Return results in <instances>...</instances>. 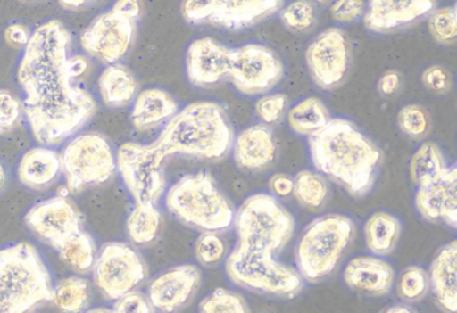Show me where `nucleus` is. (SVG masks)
<instances>
[{"mask_svg": "<svg viewBox=\"0 0 457 313\" xmlns=\"http://www.w3.org/2000/svg\"><path fill=\"white\" fill-rule=\"evenodd\" d=\"M71 35L62 21H49L31 32L18 67L25 93L23 111L34 138L60 144L79 130L96 111L89 91L76 85L87 59L71 55Z\"/></svg>", "mask_w": 457, "mask_h": 313, "instance_id": "obj_1", "label": "nucleus"}, {"mask_svg": "<svg viewBox=\"0 0 457 313\" xmlns=\"http://www.w3.org/2000/svg\"><path fill=\"white\" fill-rule=\"evenodd\" d=\"M315 169L330 177L354 197H363L374 186L382 152L354 123L333 118L309 136Z\"/></svg>", "mask_w": 457, "mask_h": 313, "instance_id": "obj_2", "label": "nucleus"}, {"mask_svg": "<svg viewBox=\"0 0 457 313\" xmlns=\"http://www.w3.org/2000/svg\"><path fill=\"white\" fill-rule=\"evenodd\" d=\"M156 144L168 155L203 160L226 157L234 144V128L221 104L195 102L170 118Z\"/></svg>", "mask_w": 457, "mask_h": 313, "instance_id": "obj_3", "label": "nucleus"}, {"mask_svg": "<svg viewBox=\"0 0 457 313\" xmlns=\"http://www.w3.org/2000/svg\"><path fill=\"white\" fill-rule=\"evenodd\" d=\"M53 293L49 269L31 243L0 249V313L30 312L53 301Z\"/></svg>", "mask_w": 457, "mask_h": 313, "instance_id": "obj_4", "label": "nucleus"}, {"mask_svg": "<svg viewBox=\"0 0 457 313\" xmlns=\"http://www.w3.org/2000/svg\"><path fill=\"white\" fill-rule=\"evenodd\" d=\"M168 210L202 232H221L234 224L235 211L207 171L181 177L165 198Z\"/></svg>", "mask_w": 457, "mask_h": 313, "instance_id": "obj_5", "label": "nucleus"}, {"mask_svg": "<svg viewBox=\"0 0 457 313\" xmlns=\"http://www.w3.org/2000/svg\"><path fill=\"white\" fill-rule=\"evenodd\" d=\"M234 225L240 251L278 254L293 237L295 221L275 197L258 193L242 203Z\"/></svg>", "mask_w": 457, "mask_h": 313, "instance_id": "obj_6", "label": "nucleus"}, {"mask_svg": "<svg viewBox=\"0 0 457 313\" xmlns=\"http://www.w3.org/2000/svg\"><path fill=\"white\" fill-rule=\"evenodd\" d=\"M354 235V222L341 214H328L314 219L304 229L296 245L299 275L317 283L333 272Z\"/></svg>", "mask_w": 457, "mask_h": 313, "instance_id": "obj_7", "label": "nucleus"}, {"mask_svg": "<svg viewBox=\"0 0 457 313\" xmlns=\"http://www.w3.org/2000/svg\"><path fill=\"white\" fill-rule=\"evenodd\" d=\"M140 16L141 0H117L85 29L82 47L104 63H117L132 47Z\"/></svg>", "mask_w": 457, "mask_h": 313, "instance_id": "obj_8", "label": "nucleus"}, {"mask_svg": "<svg viewBox=\"0 0 457 313\" xmlns=\"http://www.w3.org/2000/svg\"><path fill=\"white\" fill-rule=\"evenodd\" d=\"M226 270L232 283L258 293L291 299L303 288L302 276L277 261L274 254L251 253L235 248L227 257Z\"/></svg>", "mask_w": 457, "mask_h": 313, "instance_id": "obj_9", "label": "nucleus"}, {"mask_svg": "<svg viewBox=\"0 0 457 313\" xmlns=\"http://www.w3.org/2000/svg\"><path fill=\"white\" fill-rule=\"evenodd\" d=\"M60 157L61 170L71 193L81 192L90 185L104 184L117 168L111 144L96 133L81 134L71 139Z\"/></svg>", "mask_w": 457, "mask_h": 313, "instance_id": "obj_10", "label": "nucleus"}, {"mask_svg": "<svg viewBox=\"0 0 457 313\" xmlns=\"http://www.w3.org/2000/svg\"><path fill=\"white\" fill-rule=\"evenodd\" d=\"M168 155L157 146L127 142L117 152V168L136 203L159 202L165 190L164 161Z\"/></svg>", "mask_w": 457, "mask_h": 313, "instance_id": "obj_11", "label": "nucleus"}, {"mask_svg": "<svg viewBox=\"0 0 457 313\" xmlns=\"http://www.w3.org/2000/svg\"><path fill=\"white\" fill-rule=\"evenodd\" d=\"M283 3L285 0H184L181 13L189 24H212L239 31L274 15Z\"/></svg>", "mask_w": 457, "mask_h": 313, "instance_id": "obj_12", "label": "nucleus"}, {"mask_svg": "<svg viewBox=\"0 0 457 313\" xmlns=\"http://www.w3.org/2000/svg\"><path fill=\"white\" fill-rule=\"evenodd\" d=\"M285 75V66L274 50L259 43L231 48L229 79L243 95H263Z\"/></svg>", "mask_w": 457, "mask_h": 313, "instance_id": "obj_13", "label": "nucleus"}, {"mask_svg": "<svg viewBox=\"0 0 457 313\" xmlns=\"http://www.w3.org/2000/svg\"><path fill=\"white\" fill-rule=\"evenodd\" d=\"M93 277L106 299L117 300L145 278V267L132 246L109 243L95 259Z\"/></svg>", "mask_w": 457, "mask_h": 313, "instance_id": "obj_14", "label": "nucleus"}, {"mask_svg": "<svg viewBox=\"0 0 457 313\" xmlns=\"http://www.w3.org/2000/svg\"><path fill=\"white\" fill-rule=\"evenodd\" d=\"M349 62L346 35L338 27L320 32L306 50L310 75L322 90H333L344 82Z\"/></svg>", "mask_w": 457, "mask_h": 313, "instance_id": "obj_15", "label": "nucleus"}, {"mask_svg": "<svg viewBox=\"0 0 457 313\" xmlns=\"http://www.w3.org/2000/svg\"><path fill=\"white\" fill-rule=\"evenodd\" d=\"M25 221L37 235L54 249L82 229L79 211L65 195H57L34 206L26 214Z\"/></svg>", "mask_w": 457, "mask_h": 313, "instance_id": "obj_16", "label": "nucleus"}, {"mask_svg": "<svg viewBox=\"0 0 457 313\" xmlns=\"http://www.w3.org/2000/svg\"><path fill=\"white\" fill-rule=\"evenodd\" d=\"M229 62L231 48L212 37H200L187 50V77L197 87H210L228 77Z\"/></svg>", "mask_w": 457, "mask_h": 313, "instance_id": "obj_17", "label": "nucleus"}, {"mask_svg": "<svg viewBox=\"0 0 457 313\" xmlns=\"http://www.w3.org/2000/svg\"><path fill=\"white\" fill-rule=\"evenodd\" d=\"M416 206L427 221L444 222L457 227V168L446 166L445 170L427 184L419 185Z\"/></svg>", "mask_w": 457, "mask_h": 313, "instance_id": "obj_18", "label": "nucleus"}, {"mask_svg": "<svg viewBox=\"0 0 457 313\" xmlns=\"http://www.w3.org/2000/svg\"><path fill=\"white\" fill-rule=\"evenodd\" d=\"M435 0H368L363 24L374 34H386L432 12Z\"/></svg>", "mask_w": 457, "mask_h": 313, "instance_id": "obj_19", "label": "nucleus"}, {"mask_svg": "<svg viewBox=\"0 0 457 313\" xmlns=\"http://www.w3.org/2000/svg\"><path fill=\"white\" fill-rule=\"evenodd\" d=\"M200 283V272L195 265L170 268L152 281L149 302L160 312H173L188 301Z\"/></svg>", "mask_w": 457, "mask_h": 313, "instance_id": "obj_20", "label": "nucleus"}, {"mask_svg": "<svg viewBox=\"0 0 457 313\" xmlns=\"http://www.w3.org/2000/svg\"><path fill=\"white\" fill-rule=\"evenodd\" d=\"M344 278L349 288L381 296L392 289L395 270L377 257H357L345 268Z\"/></svg>", "mask_w": 457, "mask_h": 313, "instance_id": "obj_21", "label": "nucleus"}, {"mask_svg": "<svg viewBox=\"0 0 457 313\" xmlns=\"http://www.w3.org/2000/svg\"><path fill=\"white\" fill-rule=\"evenodd\" d=\"M275 152L274 134L267 126H251L235 139L234 158L239 168L261 170L274 161Z\"/></svg>", "mask_w": 457, "mask_h": 313, "instance_id": "obj_22", "label": "nucleus"}, {"mask_svg": "<svg viewBox=\"0 0 457 313\" xmlns=\"http://www.w3.org/2000/svg\"><path fill=\"white\" fill-rule=\"evenodd\" d=\"M429 285L438 304L454 313L457 310V241L444 245L430 265Z\"/></svg>", "mask_w": 457, "mask_h": 313, "instance_id": "obj_23", "label": "nucleus"}, {"mask_svg": "<svg viewBox=\"0 0 457 313\" xmlns=\"http://www.w3.org/2000/svg\"><path fill=\"white\" fill-rule=\"evenodd\" d=\"M61 171V157L49 147L39 146L29 150L18 168V177L25 186L41 190L49 187Z\"/></svg>", "mask_w": 457, "mask_h": 313, "instance_id": "obj_24", "label": "nucleus"}, {"mask_svg": "<svg viewBox=\"0 0 457 313\" xmlns=\"http://www.w3.org/2000/svg\"><path fill=\"white\" fill-rule=\"evenodd\" d=\"M178 111V102L170 93L162 88H146L136 98L130 118L136 128L148 130L170 119Z\"/></svg>", "mask_w": 457, "mask_h": 313, "instance_id": "obj_25", "label": "nucleus"}, {"mask_svg": "<svg viewBox=\"0 0 457 313\" xmlns=\"http://www.w3.org/2000/svg\"><path fill=\"white\" fill-rule=\"evenodd\" d=\"M98 87L106 106L122 107L135 98L138 83L124 64L112 63L101 74Z\"/></svg>", "mask_w": 457, "mask_h": 313, "instance_id": "obj_26", "label": "nucleus"}, {"mask_svg": "<svg viewBox=\"0 0 457 313\" xmlns=\"http://www.w3.org/2000/svg\"><path fill=\"white\" fill-rule=\"evenodd\" d=\"M366 246L376 256H386L395 249L401 235V222L386 211H377L366 221Z\"/></svg>", "mask_w": 457, "mask_h": 313, "instance_id": "obj_27", "label": "nucleus"}, {"mask_svg": "<svg viewBox=\"0 0 457 313\" xmlns=\"http://www.w3.org/2000/svg\"><path fill=\"white\" fill-rule=\"evenodd\" d=\"M288 123L299 136H312L330 119L328 107L320 98L303 99L288 111Z\"/></svg>", "mask_w": 457, "mask_h": 313, "instance_id": "obj_28", "label": "nucleus"}, {"mask_svg": "<svg viewBox=\"0 0 457 313\" xmlns=\"http://www.w3.org/2000/svg\"><path fill=\"white\" fill-rule=\"evenodd\" d=\"M57 251L63 262L79 272H87L95 264V240L82 229L60 243Z\"/></svg>", "mask_w": 457, "mask_h": 313, "instance_id": "obj_29", "label": "nucleus"}, {"mask_svg": "<svg viewBox=\"0 0 457 313\" xmlns=\"http://www.w3.org/2000/svg\"><path fill=\"white\" fill-rule=\"evenodd\" d=\"M445 157L437 144L427 142L421 144L411 160V181L419 185L437 178L446 168Z\"/></svg>", "mask_w": 457, "mask_h": 313, "instance_id": "obj_30", "label": "nucleus"}, {"mask_svg": "<svg viewBox=\"0 0 457 313\" xmlns=\"http://www.w3.org/2000/svg\"><path fill=\"white\" fill-rule=\"evenodd\" d=\"M162 213L154 203H136L127 221L128 235L137 243H148L159 233Z\"/></svg>", "mask_w": 457, "mask_h": 313, "instance_id": "obj_31", "label": "nucleus"}, {"mask_svg": "<svg viewBox=\"0 0 457 313\" xmlns=\"http://www.w3.org/2000/svg\"><path fill=\"white\" fill-rule=\"evenodd\" d=\"M87 283L76 276L60 281L53 293V302L63 312H79L87 304Z\"/></svg>", "mask_w": 457, "mask_h": 313, "instance_id": "obj_32", "label": "nucleus"}, {"mask_svg": "<svg viewBox=\"0 0 457 313\" xmlns=\"http://www.w3.org/2000/svg\"><path fill=\"white\" fill-rule=\"evenodd\" d=\"M294 195L307 208H320L328 195V184L317 171L302 170L294 178Z\"/></svg>", "mask_w": 457, "mask_h": 313, "instance_id": "obj_33", "label": "nucleus"}, {"mask_svg": "<svg viewBox=\"0 0 457 313\" xmlns=\"http://www.w3.org/2000/svg\"><path fill=\"white\" fill-rule=\"evenodd\" d=\"M279 11L283 26L291 31L303 32L315 23V7L312 0H294Z\"/></svg>", "mask_w": 457, "mask_h": 313, "instance_id": "obj_34", "label": "nucleus"}, {"mask_svg": "<svg viewBox=\"0 0 457 313\" xmlns=\"http://www.w3.org/2000/svg\"><path fill=\"white\" fill-rule=\"evenodd\" d=\"M430 35L441 45H451L457 37L456 5H446L433 11L429 21Z\"/></svg>", "mask_w": 457, "mask_h": 313, "instance_id": "obj_35", "label": "nucleus"}, {"mask_svg": "<svg viewBox=\"0 0 457 313\" xmlns=\"http://www.w3.org/2000/svg\"><path fill=\"white\" fill-rule=\"evenodd\" d=\"M199 309L204 313H245L250 308L240 294L228 289L218 288L200 302Z\"/></svg>", "mask_w": 457, "mask_h": 313, "instance_id": "obj_36", "label": "nucleus"}, {"mask_svg": "<svg viewBox=\"0 0 457 313\" xmlns=\"http://www.w3.org/2000/svg\"><path fill=\"white\" fill-rule=\"evenodd\" d=\"M429 288V276L421 267L411 265L401 275L398 294L405 301L413 302L422 299Z\"/></svg>", "mask_w": 457, "mask_h": 313, "instance_id": "obj_37", "label": "nucleus"}, {"mask_svg": "<svg viewBox=\"0 0 457 313\" xmlns=\"http://www.w3.org/2000/svg\"><path fill=\"white\" fill-rule=\"evenodd\" d=\"M398 126L401 131L411 138H421L429 128V118L427 110L419 104H408L398 112Z\"/></svg>", "mask_w": 457, "mask_h": 313, "instance_id": "obj_38", "label": "nucleus"}, {"mask_svg": "<svg viewBox=\"0 0 457 313\" xmlns=\"http://www.w3.org/2000/svg\"><path fill=\"white\" fill-rule=\"evenodd\" d=\"M226 245L215 232H203L197 238L196 257L200 264L213 265L223 259Z\"/></svg>", "mask_w": 457, "mask_h": 313, "instance_id": "obj_39", "label": "nucleus"}, {"mask_svg": "<svg viewBox=\"0 0 457 313\" xmlns=\"http://www.w3.org/2000/svg\"><path fill=\"white\" fill-rule=\"evenodd\" d=\"M286 106H287V96L285 94H270L258 99L255 110L263 122L275 123L282 117Z\"/></svg>", "mask_w": 457, "mask_h": 313, "instance_id": "obj_40", "label": "nucleus"}, {"mask_svg": "<svg viewBox=\"0 0 457 313\" xmlns=\"http://www.w3.org/2000/svg\"><path fill=\"white\" fill-rule=\"evenodd\" d=\"M21 102L9 91H0V136L9 133L21 117Z\"/></svg>", "mask_w": 457, "mask_h": 313, "instance_id": "obj_41", "label": "nucleus"}, {"mask_svg": "<svg viewBox=\"0 0 457 313\" xmlns=\"http://www.w3.org/2000/svg\"><path fill=\"white\" fill-rule=\"evenodd\" d=\"M365 7L363 0H334L330 12L334 21L339 23H353L362 18Z\"/></svg>", "mask_w": 457, "mask_h": 313, "instance_id": "obj_42", "label": "nucleus"}, {"mask_svg": "<svg viewBox=\"0 0 457 313\" xmlns=\"http://www.w3.org/2000/svg\"><path fill=\"white\" fill-rule=\"evenodd\" d=\"M113 310L117 313H149L154 307L143 294L130 291L116 300Z\"/></svg>", "mask_w": 457, "mask_h": 313, "instance_id": "obj_43", "label": "nucleus"}, {"mask_svg": "<svg viewBox=\"0 0 457 313\" xmlns=\"http://www.w3.org/2000/svg\"><path fill=\"white\" fill-rule=\"evenodd\" d=\"M422 83L425 87L435 91V93H445L451 86V79H449L448 72L443 67L433 64L422 72Z\"/></svg>", "mask_w": 457, "mask_h": 313, "instance_id": "obj_44", "label": "nucleus"}, {"mask_svg": "<svg viewBox=\"0 0 457 313\" xmlns=\"http://www.w3.org/2000/svg\"><path fill=\"white\" fill-rule=\"evenodd\" d=\"M30 35L31 32L29 31L28 27L14 23L7 27L6 31H4V39L7 40L9 45H15V47H25L29 39H30Z\"/></svg>", "mask_w": 457, "mask_h": 313, "instance_id": "obj_45", "label": "nucleus"}, {"mask_svg": "<svg viewBox=\"0 0 457 313\" xmlns=\"http://www.w3.org/2000/svg\"><path fill=\"white\" fill-rule=\"evenodd\" d=\"M272 194L278 197H288L294 192V179L287 174H275L269 182Z\"/></svg>", "mask_w": 457, "mask_h": 313, "instance_id": "obj_46", "label": "nucleus"}, {"mask_svg": "<svg viewBox=\"0 0 457 313\" xmlns=\"http://www.w3.org/2000/svg\"><path fill=\"white\" fill-rule=\"evenodd\" d=\"M400 86V72L395 71V70H389V71L385 72V74L379 78L378 90L382 95H393V94L397 93Z\"/></svg>", "mask_w": 457, "mask_h": 313, "instance_id": "obj_47", "label": "nucleus"}, {"mask_svg": "<svg viewBox=\"0 0 457 313\" xmlns=\"http://www.w3.org/2000/svg\"><path fill=\"white\" fill-rule=\"evenodd\" d=\"M65 10H79L84 5L89 4L93 0H58Z\"/></svg>", "mask_w": 457, "mask_h": 313, "instance_id": "obj_48", "label": "nucleus"}, {"mask_svg": "<svg viewBox=\"0 0 457 313\" xmlns=\"http://www.w3.org/2000/svg\"><path fill=\"white\" fill-rule=\"evenodd\" d=\"M386 312H393V313L413 312V309H411V308H406V307H392V308H389V309H386Z\"/></svg>", "mask_w": 457, "mask_h": 313, "instance_id": "obj_49", "label": "nucleus"}, {"mask_svg": "<svg viewBox=\"0 0 457 313\" xmlns=\"http://www.w3.org/2000/svg\"><path fill=\"white\" fill-rule=\"evenodd\" d=\"M6 184V170H4V165L0 163V189Z\"/></svg>", "mask_w": 457, "mask_h": 313, "instance_id": "obj_50", "label": "nucleus"}, {"mask_svg": "<svg viewBox=\"0 0 457 313\" xmlns=\"http://www.w3.org/2000/svg\"><path fill=\"white\" fill-rule=\"evenodd\" d=\"M315 3H320V4H323V3L328 2V0H314Z\"/></svg>", "mask_w": 457, "mask_h": 313, "instance_id": "obj_51", "label": "nucleus"}]
</instances>
